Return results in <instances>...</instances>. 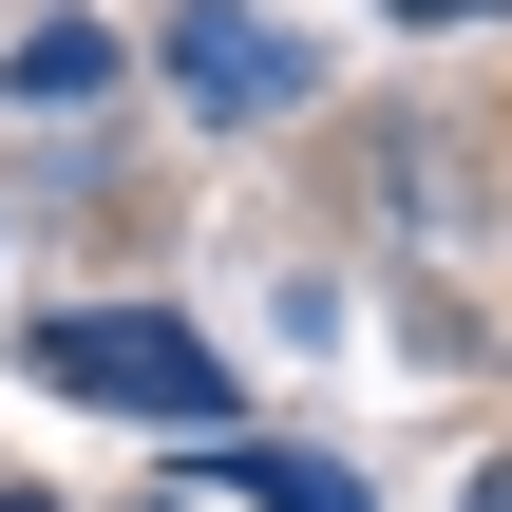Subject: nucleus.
I'll return each instance as SVG.
<instances>
[{
	"instance_id": "1",
	"label": "nucleus",
	"mask_w": 512,
	"mask_h": 512,
	"mask_svg": "<svg viewBox=\"0 0 512 512\" xmlns=\"http://www.w3.org/2000/svg\"><path fill=\"white\" fill-rule=\"evenodd\" d=\"M38 380H57V399H114V418H171V437H228V361H209L190 323H152V304L38 323Z\"/></svg>"
},
{
	"instance_id": "2",
	"label": "nucleus",
	"mask_w": 512,
	"mask_h": 512,
	"mask_svg": "<svg viewBox=\"0 0 512 512\" xmlns=\"http://www.w3.org/2000/svg\"><path fill=\"white\" fill-rule=\"evenodd\" d=\"M171 76H190V114H304L323 95V57L285 19H247V0H190L171 19Z\"/></svg>"
},
{
	"instance_id": "3",
	"label": "nucleus",
	"mask_w": 512,
	"mask_h": 512,
	"mask_svg": "<svg viewBox=\"0 0 512 512\" xmlns=\"http://www.w3.org/2000/svg\"><path fill=\"white\" fill-rule=\"evenodd\" d=\"M114 76H133V57H114V19H19V57H0V95H19V114H114Z\"/></svg>"
},
{
	"instance_id": "4",
	"label": "nucleus",
	"mask_w": 512,
	"mask_h": 512,
	"mask_svg": "<svg viewBox=\"0 0 512 512\" xmlns=\"http://www.w3.org/2000/svg\"><path fill=\"white\" fill-rule=\"evenodd\" d=\"M209 494H247V512H361V475H342V456H304V437H228V456H209Z\"/></svg>"
},
{
	"instance_id": "5",
	"label": "nucleus",
	"mask_w": 512,
	"mask_h": 512,
	"mask_svg": "<svg viewBox=\"0 0 512 512\" xmlns=\"http://www.w3.org/2000/svg\"><path fill=\"white\" fill-rule=\"evenodd\" d=\"M399 19H512V0H399Z\"/></svg>"
},
{
	"instance_id": "6",
	"label": "nucleus",
	"mask_w": 512,
	"mask_h": 512,
	"mask_svg": "<svg viewBox=\"0 0 512 512\" xmlns=\"http://www.w3.org/2000/svg\"><path fill=\"white\" fill-rule=\"evenodd\" d=\"M475 512H512V475H475Z\"/></svg>"
},
{
	"instance_id": "7",
	"label": "nucleus",
	"mask_w": 512,
	"mask_h": 512,
	"mask_svg": "<svg viewBox=\"0 0 512 512\" xmlns=\"http://www.w3.org/2000/svg\"><path fill=\"white\" fill-rule=\"evenodd\" d=\"M0 512H38V494H0Z\"/></svg>"
}]
</instances>
